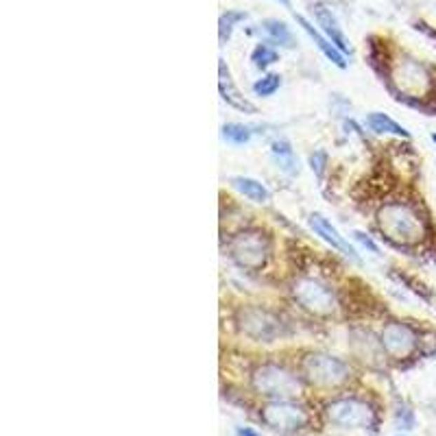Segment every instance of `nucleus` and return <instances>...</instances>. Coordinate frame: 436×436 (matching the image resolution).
Here are the masks:
<instances>
[{"mask_svg": "<svg viewBox=\"0 0 436 436\" xmlns=\"http://www.w3.org/2000/svg\"><path fill=\"white\" fill-rule=\"evenodd\" d=\"M378 227L395 247L419 245L425 236V221L419 210L406 201H390L378 210Z\"/></svg>", "mask_w": 436, "mask_h": 436, "instance_id": "nucleus-1", "label": "nucleus"}, {"mask_svg": "<svg viewBox=\"0 0 436 436\" xmlns=\"http://www.w3.org/2000/svg\"><path fill=\"white\" fill-rule=\"evenodd\" d=\"M253 388L271 400H290L301 390L297 375L280 365H262L253 371Z\"/></svg>", "mask_w": 436, "mask_h": 436, "instance_id": "nucleus-2", "label": "nucleus"}, {"mask_svg": "<svg viewBox=\"0 0 436 436\" xmlns=\"http://www.w3.org/2000/svg\"><path fill=\"white\" fill-rule=\"evenodd\" d=\"M325 417L332 425L347 428V430H367L378 423L373 406L355 397H343V400L329 402L325 406Z\"/></svg>", "mask_w": 436, "mask_h": 436, "instance_id": "nucleus-3", "label": "nucleus"}, {"mask_svg": "<svg viewBox=\"0 0 436 436\" xmlns=\"http://www.w3.org/2000/svg\"><path fill=\"white\" fill-rule=\"evenodd\" d=\"M292 297L304 310L316 316H329L336 310V297L327 284L316 277H301L292 286Z\"/></svg>", "mask_w": 436, "mask_h": 436, "instance_id": "nucleus-4", "label": "nucleus"}, {"mask_svg": "<svg viewBox=\"0 0 436 436\" xmlns=\"http://www.w3.org/2000/svg\"><path fill=\"white\" fill-rule=\"evenodd\" d=\"M229 255L240 268L260 271L268 257V240L257 231L238 233L229 243Z\"/></svg>", "mask_w": 436, "mask_h": 436, "instance_id": "nucleus-5", "label": "nucleus"}, {"mask_svg": "<svg viewBox=\"0 0 436 436\" xmlns=\"http://www.w3.org/2000/svg\"><path fill=\"white\" fill-rule=\"evenodd\" d=\"M301 371L316 386H339L349 378V367L327 353H312L304 358Z\"/></svg>", "mask_w": 436, "mask_h": 436, "instance_id": "nucleus-6", "label": "nucleus"}, {"mask_svg": "<svg viewBox=\"0 0 436 436\" xmlns=\"http://www.w3.org/2000/svg\"><path fill=\"white\" fill-rule=\"evenodd\" d=\"M262 421L280 434H294L306 428L308 414L299 404H292L288 400H273L260 412Z\"/></svg>", "mask_w": 436, "mask_h": 436, "instance_id": "nucleus-7", "label": "nucleus"}, {"mask_svg": "<svg viewBox=\"0 0 436 436\" xmlns=\"http://www.w3.org/2000/svg\"><path fill=\"white\" fill-rule=\"evenodd\" d=\"M238 327H240L249 339L271 343L282 334V323L275 314H271L264 308H243L238 312Z\"/></svg>", "mask_w": 436, "mask_h": 436, "instance_id": "nucleus-8", "label": "nucleus"}, {"mask_svg": "<svg viewBox=\"0 0 436 436\" xmlns=\"http://www.w3.org/2000/svg\"><path fill=\"white\" fill-rule=\"evenodd\" d=\"M390 81L397 88V98H402V94H423L428 92L432 76L428 72V68L417 62V59L410 57H402L397 64L393 66L390 72Z\"/></svg>", "mask_w": 436, "mask_h": 436, "instance_id": "nucleus-9", "label": "nucleus"}, {"mask_svg": "<svg viewBox=\"0 0 436 436\" xmlns=\"http://www.w3.org/2000/svg\"><path fill=\"white\" fill-rule=\"evenodd\" d=\"M380 343L384 347V351L395 360H404L410 358V355L417 351L419 347V334L412 325L402 323V321H393L386 323L380 336Z\"/></svg>", "mask_w": 436, "mask_h": 436, "instance_id": "nucleus-10", "label": "nucleus"}, {"mask_svg": "<svg viewBox=\"0 0 436 436\" xmlns=\"http://www.w3.org/2000/svg\"><path fill=\"white\" fill-rule=\"evenodd\" d=\"M310 227L316 236H321L323 240L327 245H332L336 251H341L343 255H347V257H351V260L358 262V253H355V249L345 240V236H341L339 229H336L323 214H310Z\"/></svg>", "mask_w": 436, "mask_h": 436, "instance_id": "nucleus-11", "label": "nucleus"}, {"mask_svg": "<svg viewBox=\"0 0 436 436\" xmlns=\"http://www.w3.org/2000/svg\"><path fill=\"white\" fill-rule=\"evenodd\" d=\"M312 13H314V18H316V22H319V27L323 29V33L327 35L329 42H332L336 48H339L341 53L351 55V46H349V42H347V37H345L343 29L339 27V20H336V15L332 13V9L325 7L323 3H319V5H314V7H312Z\"/></svg>", "mask_w": 436, "mask_h": 436, "instance_id": "nucleus-12", "label": "nucleus"}, {"mask_svg": "<svg viewBox=\"0 0 436 436\" xmlns=\"http://www.w3.org/2000/svg\"><path fill=\"white\" fill-rule=\"evenodd\" d=\"M218 90H221V96H223V101L227 105H231L233 109H240V111H249L253 114L255 107L247 101V98L240 94V90H238L233 86V79H231V72L229 68L225 66V62L221 59V64H218Z\"/></svg>", "mask_w": 436, "mask_h": 436, "instance_id": "nucleus-13", "label": "nucleus"}, {"mask_svg": "<svg viewBox=\"0 0 436 436\" xmlns=\"http://www.w3.org/2000/svg\"><path fill=\"white\" fill-rule=\"evenodd\" d=\"M294 18H297V22H299V25H301V29H304V31H306V33L310 35V39H312V42H314L316 46H319V50H321V53H323V55H325V57L329 59V62H332V64H336V66H339V68H347V62H345V57H343V53H341L339 48H336V46H334V44L329 42V39H327V37H323V35H321L319 31H316V29H314V27H312V25L308 22V20H306V18H304L301 13H297Z\"/></svg>", "mask_w": 436, "mask_h": 436, "instance_id": "nucleus-14", "label": "nucleus"}, {"mask_svg": "<svg viewBox=\"0 0 436 436\" xmlns=\"http://www.w3.org/2000/svg\"><path fill=\"white\" fill-rule=\"evenodd\" d=\"M231 186L240 194H245L247 199H251L253 203H268L271 201L268 188L262 182L251 179V177H231Z\"/></svg>", "mask_w": 436, "mask_h": 436, "instance_id": "nucleus-15", "label": "nucleus"}, {"mask_svg": "<svg viewBox=\"0 0 436 436\" xmlns=\"http://www.w3.org/2000/svg\"><path fill=\"white\" fill-rule=\"evenodd\" d=\"M365 123L375 133H390V135H397V137H410L406 127H402L400 123H395L390 116H386L382 111H371Z\"/></svg>", "mask_w": 436, "mask_h": 436, "instance_id": "nucleus-16", "label": "nucleus"}, {"mask_svg": "<svg viewBox=\"0 0 436 436\" xmlns=\"http://www.w3.org/2000/svg\"><path fill=\"white\" fill-rule=\"evenodd\" d=\"M271 153H273L275 162H277V168H280L282 172H286V175L299 172V162H297L294 151H292L288 140H275L273 147H271Z\"/></svg>", "mask_w": 436, "mask_h": 436, "instance_id": "nucleus-17", "label": "nucleus"}, {"mask_svg": "<svg viewBox=\"0 0 436 436\" xmlns=\"http://www.w3.org/2000/svg\"><path fill=\"white\" fill-rule=\"evenodd\" d=\"M262 29L264 33L268 35V39L273 44H280V46H292V33L290 29L286 27V22H282V20L277 18H268L262 22Z\"/></svg>", "mask_w": 436, "mask_h": 436, "instance_id": "nucleus-18", "label": "nucleus"}, {"mask_svg": "<svg viewBox=\"0 0 436 436\" xmlns=\"http://www.w3.org/2000/svg\"><path fill=\"white\" fill-rule=\"evenodd\" d=\"M221 135H223L225 142L236 144V147H243V144H247L251 140L253 131H251V127L240 125V123H227V125H223Z\"/></svg>", "mask_w": 436, "mask_h": 436, "instance_id": "nucleus-19", "label": "nucleus"}, {"mask_svg": "<svg viewBox=\"0 0 436 436\" xmlns=\"http://www.w3.org/2000/svg\"><path fill=\"white\" fill-rule=\"evenodd\" d=\"M277 59H280V55H277V50L268 44H257L251 53V62L257 70H266L268 66H273Z\"/></svg>", "mask_w": 436, "mask_h": 436, "instance_id": "nucleus-20", "label": "nucleus"}, {"mask_svg": "<svg viewBox=\"0 0 436 436\" xmlns=\"http://www.w3.org/2000/svg\"><path fill=\"white\" fill-rule=\"evenodd\" d=\"M280 88H282V76L280 74H264L262 79H257V81L253 83L255 96H262V98L273 96Z\"/></svg>", "mask_w": 436, "mask_h": 436, "instance_id": "nucleus-21", "label": "nucleus"}, {"mask_svg": "<svg viewBox=\"0 0 436 436\" xmlns=\"http://www.w3.org/2000/svg\"><path fill=\"white\" fill-rule=\"evenodd\" d=\"M243 20H247V13L245 11H227L221 15V27H218V37H221V44H225L231 31H233V25L236 22H243Z\"/></svg>", "mask_w": 436, "mask_h": 436, "instance_id": "nucleus-22", "label": "nucleus"}, {"mask_svg": "<svg viewBox=\"0 0 436 436\" xmlns=\"http://www.w3.org/2000/svg\"><path fill=\"white\" fill-rule=\"evenodd\" d=\"M325 166H327V153L325 151H314L310 155V168L312 172L319 177V179H323V175H325Z\"/></svg>", "mask_w": 436, "mask_h": 436, "instance_id": "nucleus-23", "label": "nucleus"}, {"mask_svg": "<svg viewBox=\"0 0 436 436\" xmlns=\"http://www.w3.org/2000/svg\"><path fill=\"white\" fill-rule=\"evenodd\" d=\"M395 423H397L400 430H412L414 428V414L410 408H400L397 412H395Z\"/></svg>", "mask_w": 436, "mask_h": 436, "instance_id": "nucleus-24", "label": "nucleus"}, {"mask_svg": "<svg viewBox=\"0 0 436 436\" xmlns=\"http://www.w3.org/2000/svg\"><path fill=\"white\" fill-rule=\"evenodd\" d=\"M351 236H353V240L358 243V245H362L369 253H373V255H380V247L373 243V238H371V236H367L365 231H353Z\"/></svg>", "mask_w": 436, "mask_h": 436, "instance_id": "nucleus-25", "label": "nucleus"}, {"mask_svg": "<svg viewBox=\"0 0 436 436\" xmlns=\"http://www.w3.org/2000/svg\"><path fill=\"white\" fill-rule=\"evenodd\" d=\"M414 29H417V31H423L425 35H430V37H434V39H436V31H434V29H430L425 22H414Z\"/></svg>", "mask_w": 436, "mask_h": 436, "instance_id": "nucleus-26", "label": "nucleus"}, {"mask_svg": "<svg viewBox=\"0 0 436 436\" xmlns=\"http://www.w3.org/2000/svg\"><path fill=\"white\" fill-rule=\"evenodd\" d=\"M236 434L238 436H260V434H257L255 430H251V428H238Z\"/></svg>", "mask_w": 436, "mask_h": 436, "instance_id": "nucleus-27", "label": "nucleus"}, {"mask_svg": "<svg viewBox=\"0 0 436 436\" xmlns=\"http://www.w3.org/2000/svg\"><path fill=\"white\" fill-rule=\"evenodd\" d=\"M432 142L436 144V133H432Z\"/></svg>", "mask_w": 436, "mask_h": 436, "instance_id": "nucleus-28", "label": "nucleus"}, {"mask_svg": "<svg viewBox=\"0 0 436 436\" xmlns=\"http://www.w3.org/2000/svg\"><path fill=\"white\" fill-rule=\"evenodd\" d=\"M280 3H282V5H288V0H280Z\"/></svg>", "mask_w": 436, "mask_h": 436, "instance_id": "nucleus-29", "label": "nucleus"}]
</instances>
